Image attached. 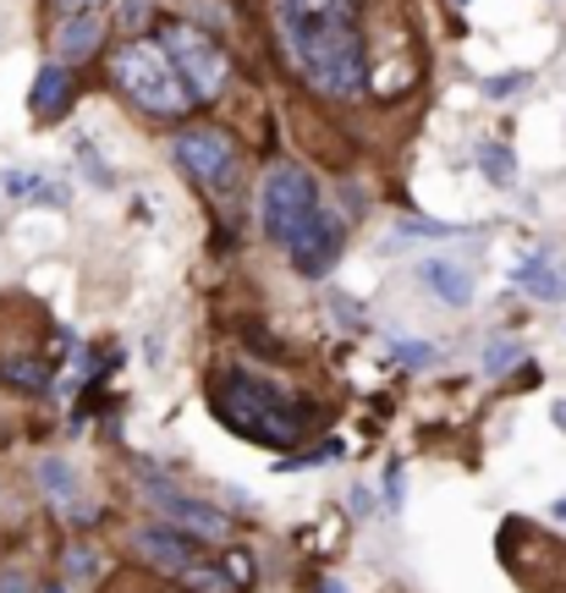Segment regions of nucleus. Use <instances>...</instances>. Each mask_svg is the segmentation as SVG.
I'll return each mask as SVG.
<instances>
[{
  "label": "nucleus",
  "instance_id": "5",
  "mask_svg": "<svg viewBox=\"0 0 566 593\" xmlns=\"http://www.w3.org/2000/svg\"><path fill=\"white\" fill-rule=\"evenodd\" d=\"M319 215V181L308 165H291L281 159L270 176H265V193H259V220H265V237L286 248L308 220Z\"/></svg>",
  "mask_w": 566,
  "mask_h": 593
},
{
  "label": "nucleus",
  "instance_id": "12",
  "mask_svg": "<svg viewBox=\"0 0 566 593\" xmlns=\"http://www.w3.org/2000/svg\"><path fill=\"white\" fill-rule=\"evenodd\" d=\"M66 105H72V72L66 66H44L39 77H33V94H28V111L39 116V122H55V116H66Z\"/></svg>",
  "mask_w": 566,
  "mask_h": 593
},
{
  "label": "nucleus",
  "instance_id": "23",
  "mask_svg": "<svg viewBox=\"0 0 566 593\" xmlns=\"http://www.w3.org/2000/svg\"><path fill=\"white\" fill-rule=\"evenodd\" d=\"M402 231H408V237H456V226H445V220H429V215L402 220Z\"/></svg>",
  "mask_w": 566,
  "mask_h": 593
},
{
  "label": "nucleus",
  "instance_id": "22",
  "mask_svg": "<svg viewBox=\"0 0 566 593\" xmlns=\"http://www.w3.org/2000/svg\"><path fill=\"white\" fill-rule=\"evenodd\" d=\"M523 89H528V72H501V77H490V83H484V94H490V100H506V94H523Z\"/></svg>",
  "mask_w": 566,
  "mask_h": 593
},
{
  "label": "nucleus",
  "instance_id": "25",
  "mask_svg": "<svg viewBox=\"0 0 566 593\" xmlns=\"http://www.w3.org/2000/svg\"><path fill=\"white\" fill-rule=\"evenodd\" d=\"M0 593H39V583H33L22 566H6V572H0Z\"/></svg>",
  "mask_w": 566,
  "mask_h": 593
},
{
  "label": "nucleus",
  "instance_id": "10",
  "mask_svg": "<svg viewBox=\"0 0 566 593\" xmlns=\"http://www.w3.org/2000/svg\"><path fill=\"white\" fill-rule=\"evenodd\" d=\"M133 544H138L143 561H154V566H159V572H171V578H182V572L198 561V539H193V533H182V528H171V522L133 533Z\"/></svg>",
  "mask_w": 566,
  "mask_h": 593
},
{
  "label": "nucleus",
  "instance_id": "18",
  "mask_svg": "<svg viewBox=\"0 0 566 593\" xmlns=\"http://www.w3.org/2000/svg\"><path fill=\"white\" fill-rule=\"evenodd\" d=\"M517 363H523V352H517L512 341H490V352H484V374L501 379V374H512Z\"/></svg>",
  "mask_w": 566,
  "mask_h": 593
},
{
  "label": "nucleus",
  "instance_id": "28",
  "mask_svg": "<svg viewBox=\"0 0 566 593\" xmlns=\"http://www.w3.org/2000/svg\"><path fill=\"white\" fill-rule=\"evenodd\" d=\"M556 424H562V429H566V402H556Z\"/></svg>",
  "mask_w": 566,
  "mask_h": 593
},
{
  "label": "nucleus",
  "instance_id": "11",
  "mask_svg": "<svg viewBox=\"0 0 566 593\" xmlns=\"http://www.w3.org/2000/svg\"><path fill=\"white\" fill-rule=\"evenodd\" d=\"M33 478H39V489H44V500H50L55 511H66V517H78V522H89V517H94L89 506H78V472H72V461H66V456H39Z\"/></svg>",
  "mask_w": 566,
  "mask_h": 593
},
{
  "label": "nucleus",
  "instance_id": "19",
  "mask_svg": "<svg viewBox=\"0 0 566 593\" xmlns=\"http://www.w3.org/2000/svg\"><path fill=\"white\" fill-rule=\"evenodd\" d=\"M94 572H100L94 550H89V544H66V578H72V583H89Z\"/></svg>",
  "mask_w": 566,
  "mask_h": 593
},
{
  "label": "nucleus",
  "instance_id": "3",
  "mask_svg": "<svg viewBox=\"0 0 566 593\" xmlns=\"http://www.w3.org/2000/svg\"><path fill=\"white\" fill-rule=\"evenodd\" d=\"M111 77H116V89L138 105L143 116H154V122H182L193 111V94L176 77V66L159 50V39H127V44H116Z\"/></svg>",
  "mask_w": 566,
  "mask_h": 593
},
{
  "label": "nucleus",
  "instance_id": "29",
  "mask_svg": "<svg viewBox=\"0 0 566 593\" xmlns=\"http://www.w3.org/2000/svg\"><path fill=\"white\" fill-rule=\"evenodd\" d=\"M319 593H347L341 583H319Z\"/></svg>",
  "mask_w": 566,
  "mask_h": 593
},
{
  "label": "nucleus",
  "instance_id": "21",
  "mask_svg": "<svg viewBox=\"0 0 566 593\" xmlns=\"http://www.w3.org/2000/svg\"><path fill=\"white\" fill-rule=\"evenodd\" d=\"M391 357H397L402 368H429V363H434V346H429V341H397Z\"/></svg>",
  "mask_w": 566,
  "mask_h": 593
},
{
  "label": "nucleus",
  "instance_id": "9",
  "mask_svg": "<svg viewBox=\"0 0 566 593\" xmlns=\"http://www.w3.org/2000/svg\"><path fill=\"white\" fill-rule=\"evenodd\" d=\"M105 33H111V6L105 11H83V17H55L50 22V55H55V66L94 61L100 44H105Z\"/></svg>",
  "mask_w": 566,
  "mask_h": 593
},
{
  "label": "nucleus",
  "instance_id": "17",
  "mask_svg": "<svg viewBox=\"0 0 566 593\" xmlns=\"http://www.w3.org/2000/svg\"><path fill=\"white\" fill-rule=\"evenodd\" d=\"M478 165L490 170V181H495V187H512V176H517V159L495 144V138H484V144H478Z\"/></svg>",
  "mask_w": 566,
  "mask_h": 593
},
{
  "label": "nucleus",
  "instance_id": "15",
  "mask_svg": "<svg viewBox=\"0 0 566 593\" xmlns=\"http://www.w3.org/2000/svg\"><path fill=\"white\" fill-rule=\"evenodd\" d=\"M0 385H11V391H28V396H44V391H50V363L11 352V357H0Z\"/></svg>",
  "mask_w": 566,
  "mask_h": 593
},
{
  "label": "nucleus",
  "instance_id": "27",
  "mask_svg": "<svg viewBox=\"0 0 566 593\" xmlns=\"http://www.w3.org/2000/svg\"><path fill=\"white\" fill-rule=\"evenodd\" d=\"M352 511H358V517H369V511H374V495H369L363 483H352Z\"/></svg>",
  "mask_w": 566,
  "mask_h": 593
},
{
  "label": "nucleus",
  "instance_id": "14",
  "mask_svg": "<svg viewBox=\"0 0 566 593\" xmlns=\"http://www.w3.org/2000/svg\"><path fill=\"white\" fill-rule=\"evenodd\" d=\"M512 287L528 292V296H539V302H566V270L545 264V259H528V264L512 270Z\"/></svg>",
  "mask_w": 566,
  "mask_h": 593
},
{
  "label": "nucleus",
  "instance_id": "7",
  "mask_svg": "<svg viewBox=\"0 0 566 593\" xmlns=\"http://www.w3.org/2000/svg\"><path fill=\"white\" fill-rule=\"evenodd\" d=\"M138 483H143L148 511H154L159 522H171V528H182V533H193V539H231V517H226V511H215L209 500L182 495V489H176L171 478H159L154 467H138Z\"/></svg>",
  "mask_w": 566,
  "mask_h": 593
},
{
  "label": "nucleus",
  "instance_id": "16",
  "mask_svg": "<svg viewBox=\"0 0 566 593\" xmlns=\"http://www.w3.org/2000/svg\"><path fill=\"white\" fill-rule=\"evenodd\" d=\"M111 11H116V28H122L127 39H143V33L154 28V0H116Z\"/></svg>",
  "mask_w": 566,
  "mask_h": 593
},
{
  "label": "nucleus",
  "instance_id": "13",
  "mask_svg": "<svg viewBox=\"0 0 566 593\" xmlns=\"http://www.w3.org/2000/svg\"><path fill=\"white\" fill-rule=\"evenodd\" d=\"M419 281H424L440 302H451V308L473 302V275H467L462 264H451V259H424V264H419Z\"/></svg>",
  "mask_w": 566,
  "mask_h": 593
},
{
  "label": "nucleus",
  "instance_id": "6",
  "mask_svg": "<svg viewBox=\"0 0 566 593\" xmlns=\"http://www.w3.org/2000/svg\"><path fill=\"white\" fill-rule=\"evenodd\" d=\"M171 154H176V165H182L204 193H215V198H231V193H237L243 148H237V138H231L226 127H182Z\"/></svg>",
  "mask_w": 566,
  "mask_h": 593
},
{
  "label": "nucleus",
  "instance_id": "20",
  "mask_svg": "<svg viewBox=\"0 0 566 593\" xmlns=\"http://www.w3.org/2000/svg\"><path fill=\"white\" fill-rule=\"evenodd\" d=\"M330 456H341V440H325V445H313L308 456H281L276 467H281V472H302V467H319V461H330Z\"/></svg>",
  "mask_w": 566,
  "mask_h": 593
},
{
  "label": "nucleus",
  "instance_id": "4",
  "mask_svg": "<svg viewBox=\"0 0 566 593\" xmlns=\"http://www.w3.org/2000/svg\"><path fill=\"white\" fill-rule=\"evenodd\" d=\"M154 39H159V50L171 55L176 77L187 83L193 105H215V100L226 94V77H231V55L220 50V39H215V33H204L198 22L165 17V22L154 28Z\"/></svg>",
  "mask_w": 566,
  "mask_h": 593
},
{
  "label": "nucleus",
  "instance_id": "1",
  "mask_svg": "<svg viewBox=\"0 0 566 593\" xmlns=\"http://www.w3.org/2000/svg\"><path fill=\"white\" fill-rule=\"evenodd\" d=\"M281 55L319 100H358L369 83L363 0H276Z\"/></svg>",
  "mask_w": 566,
  "mask_h": 593
},
{
  "label": "nucleus",
  "instance_id": "8",
  "mask_svg": "<svg viewBox=\"0 0 566 593\" xmlns=\"http://www.w3.org/2000/svg\"><path fill=\"white\" fill-rule=\"evenodd\" d=\"M341 248H347V220H336V215H313L291 242H286V253H291V264L308 275V281H319L336 259H341Z\"/></svg>",
  "mask_w": 566,
  "mask_h": 593
},
{
  "label": "nucleus",
  "instance_id": "2",
  "mask_svg": "<svg viewBox=\"0 0 566 593\" xmlns=\"http://www.w3.org/2000/svg\"><path fill=\"white\" fill-rule=\"evenodd\" d=\"M215 413L237 435H248L259 445H281V450H291L302 440V429H308V407H297L281 385H270V379H259L248 368H231L215 385Z\"/></svg>",
  "mask_w": 566,
  "mask_h": 593
},
{
  "label": "nucleus",
  "instance_id": "26",
  "mask_svg": "<svg viewBox=\"0 0 566 593\" xmlns=\"http://www.w3.org/2000/svg\"><path fill=\"white\" fill-rule=\"evenodd\" d=\"M385 500H391V506H402V467H391V472H385Z\"/></svg>",
  "mask_w": 566,
  "mask_h": 593
},
{
  "label": "nucleus",
  "instance_id": "24",
  "mask_svg": "<svg viewBox=\"0 0 566 593\" xmlns=\"http://www.w3.org/2000/svg\"><path fill=\"white\" fill-rule=\"evenodd\" d=\"M111 0H50V22L55 17H83V11H105Z\"/></svg>",
  "mask_w": 566,
  "mask_h": 593
}]
</instances>
